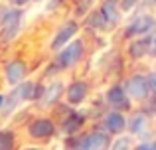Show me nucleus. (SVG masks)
Wrapping results in <instances>:
<instances>
[{"label":"nucleus","mask_w":156,"mask_h":150,"mask_svg":"<svg viewBox=\"0 0 156 150\" xmlns=\"http://www.w3.org/2000/svg\"><path fill=\"white\" fill-rule=\"evenodd\" d=\"M44 87L46 85L42 83H36V81H24V83L16 85L10 93L6 95L4 99V109H2V115L8 117L16 111L18 107H22V103H28V101H40L44 93Z\"/></svg>","instance_id":"1"},{"label":"nucleus","mask_w":156,"mask_h":150,"mask_svg":"<svg viewBox=\"0 0 156 150\" xmlns=\"http://www.w3.org/2000/svg\"><path fill=\"white\" fill-rule=\"evenodd\" d=\"M85 55V42L79 38L71 40L67 46H63L59 51H55V58H53V65L57 69H71L73 65L83 59Z\"/></svg>","instance_id":"2"},{"label":"nucleus","mask_w":156,"mask_h":150,"mask_svg":"<svg viewBox=\"0 0 156 150\" xmlns=\"http://www.w3.org/2000/svg\"><path fill=\"white\" fill-rule=\"evenodd\" d=\"M20 22H22V8H4L0 12V32H2L4 42H12L20 32Z\"/></svg>","instance_id":"3"},{"label":"nucleus","mask_w":156,"mask_h":150,"mask_svg":"<svg viewBox=\"0 0 156 150\" xmlns=\"http://www.w3.org/2000/svg\"><path fill=\"white\" fill-rule=\"evenodd\" d=\"M28 136L34 140H48L55 134V123L51 117H36L34 120H30L28 124Z\"/></svg>","instance_id":"4"},{"label":"nucleus","mask_w":156,"mask_h":150,"mask_svg":"<svg viewBox=\"0 0 156 150\" xmlns=\"http://www.w3.org/2000/svg\"><path fill=\"white\" fill-rule=\"evenodd\" d=\"M77 32H79V24L75 20H67L59 26V30L55 32V36L51 38V44H50V50L51 51H59L63 46H67L71 40H75Z\"/></svg>","instance_id":"5"},{"label":"nucleus","mask_w":156,"mask_h":150,"mask_svg":"<svg viewBox=\"0 0 156 150\" xmlns=\"http://www.w3.org/2000/svg\"><path fill=\"white\" fill-rule=\"evenodd\" d=\"M109 134L105 131H93L77 138L75 150H109Z\"/></svg>","instance_id":"6"},{"label":"nucleus","mask_w":156,"mask_h":150,"mask_svg":"<svg viewBox=\"0 0 156 150\" xmlns=\"http://www.w3.org/2000/svg\"><path fill=\"white\" fill-rule=\"evenodd\" d=\"M28 77V63L22 58H14L4 65V79L8 85L16 87V85L24 83Z\"/></svg>","instance_id":"7"},{"label":"nucleus","mask_w":156,"mask_h":150,"mask_svg":"<svg viewBox=\"0 0 156 150\" xmlns=\"http://www.w3.org/2000/svg\"><path fill=\"white\" fill-rule=\"evenodd\" d=\"M125 91L129 95V99L134 101H142L150 95V87H148V79L144 75H130L129 79L125 81Z\"/></svg>","instance_id":"8"},{"label":"nucleus","mask_w":156,"mask_h":150,"mask_svg":"<svg viewBox=\"0 0 156 150\" xmlns=\"http://www.w3.org/2000/svg\"><path fill=\"white\" fill-rule=\"evenodd\" d=\"M156 20L150 14H140L125 28V36L126 38H138V36H146L154 30Z\"/></svg>","instance_id":"9"},{"label":"nucleus","mask_w":156,"mask_h":150,"mask_svg":"<svg viewBox=\"0 0 156 150\" xmlns=\"http://www.w3.org/2000/svg\"><path fill=\"white\" fill-rule=\"evenodd\" d=\"M87 95H89V85H87V81H83V79H75L65 87V101H67L69 107L81 105L87 99Z\"/></svg>","instance_id":"10"},{"label":"nucleus","mask_w":156,"mask_h":150,"mask_svg":"<svg viewBox=\"0 0 156 150\" xmlns=\"http://www.w3.org/2000/svg\"><path fill=\"white\" fill-rule=\"evenodd\" d=\"M65 95V83L63 81H51L50 85L44 87V93L40 97V107L42 109H50L53 105H57V101Z\"/></svg>","instance_id":"11"},{"label":"nucleus","mask_w":156,"mask_h":150,"mask_svg":"<svg viewBox=\"0 0 156 150\" xmlns=\"http://www.w3.org/2000/svg\"><path fill=\"white\" fill-rule=\"evenodd\" d=\"M105 101L111 107V111H125V109L130 107V99H129V95H126L122 85H113V87H109V91H107V95H105Z\"/></svg>","instance_id":"12"},{"label":"nucleus","mask_w":156,"mask_h":150,"mask_svg":"<svg viewBox=\"0 0 156 150\" xmlns=\"http://www.w3.org/2000/svg\"><path fill=\"white\" fill-rule=\"evenodd\" d=\"M103 128L107 134H121L126 128V119L121 111H109L103 117Z\"/></svg>","instance_id":"13"},{"label":"nucleus","mask_w":156,"mask_h":150,"mask_svg":"<svg viewBox=\"0 0 156 150\" xmlns=\"http://www.w3.org/2000/svg\"><path fill=\"white\" fill-rule=\"evenodd\" d=\"M83 123H85V117L81 115V113L69 111L67 115L63 117V120H61V132H63L65 136H75L77 132L81 131Z\"/></svg>","instance_id":"14"},{"label":"nucleus","mask_w":156,"mask_h":150,"mask_svg":"<svg viewBox=\"0 0 156 150\" xmlns=\"http://www.w3.org/2000/svg\"><path fill=\"white\" fill-rule=\"evenodd\" d=\"M99 14L103 16V20L107 22V26H113L119 22L121 18V0H105L101 4Z\"/></svg>","instance_id":"15"},{"label":"nucleus","mask_w":156,"mask_h":150,"mask_svg":"<svg viewBox=\"0 0 156 150\" xmlns=\"http://www.w3.org/2000/svg\"><path fill=\"white\" fill-rule=\"evenodd\" d=\"M150 50V38H142V40H134L129 46V55L133 59H142Z\"/></svg>","instance_id":"16"},{"label":"nucleus","mask_w":156,"mask_h":150,"mask_svg":"<svg viewBox=\"0 0 156 150\" xmlns=\"http://www.w3.org/2000/svg\"><path fill=\"white\" fill-rule=\"evenodd\" d=\"M16 148V132L10 128L0 131V150H14Z\"/></svg>","instance_id":"17"},{"label":"nucleus","mask_w":156,"mask_h":150,"mask_svg":"<svg viewBox=\"0 0 156 150\" xmlns=\"http://www.w3.org/2000/svg\"><path fill=\"white\" fill-rule=\"evenodd\" d=\"M126 127H129V131L133 132V134H140L142 128L146 127V115H144V113H136V115H133L130 120L126 123Z\"/></svg>","instance_id":"18"},{"label":"nucleus","mask_w":156,"mask_h":150,"mask_svg":"<svg viewBox=\"0 0 156 150\" xmlns=\"http://www.w3.org/2000/svg\"><path fill=\"white\" fill-rule=\"evenodd\" d=\"M109 150H133V138L130 136H117L109 144Z\"/></svg>","instance_id":"19"},{"label":"nucleus","mask_w":156,"mask_h":150,"mask_svg":"<svg viewBox=\"0 0 156 150\" xmlns=\"http://www.w3.org/2000/svg\"><path fill=\"white\" fill-rule=\"evenodd\" d=\"M89 26H91V28H97V30H105V28H107V22L103 20V16H101L99 12H93V14L89 16Z\"/></svg>","instance_id":"20"},{"label":"nucleus","mask_w":156,"mask_h":150,"mask_svg":"<svg viewBox=\"0 0 156 150\" xmlns=\"http://www.w3.org/2000/svg\"><path fill=\"white\" fill-rule=\"evenodd\" d=\"M133 150H156V140H148V142H140Z\"/></svg>","instance_id":"21"},{"label":"nucleus","mask_w":156,"mask_h":150,"mask_svg":"<svg viewBox=\"0 0 156 150\" xmlns=\"http://www.w3.org/2000/svg\"><path fill=\"white\" fill-rule=\"evenodd\" d=\"M136 2H138V0H121V10H122V12L133 10V6H134Z\"/></svg>","instance_id":"22"},{"label":"nucleus","mask_w":156,"mask_h":150,"mask_svg":"<svg viewBox=\"0 0 156 150\" xmlns=\"http://www.w3.org/2000/svg\"><path fill=\"white\" fill-rule=\"evenodd\" d=\"M146 79H148V87H150V93H152V95H156V71H154V73H150L148 77H146Z\"/></svg>","instance_id":"23"},{"label":"nucleus","mask_w":156,"mask_h":150,"mask_svg":"<svg viewBox=\"0 0 156 150\" xmlns=\"http://www.w3.org/2000/svg\"><path fill=\"white\" fill-rule=\"evenodd\" d=\"M10 2V6H14V8H22V6H26L28 2H32V0H8Z\"/></svg>","instance_id":"24"},{"label":"nucleus","mask_w":156,"mask_h":150,"mask_svg":"<svg viewBox=\"0 0 156 150\" xmlns=\"http://www.w3.org/2000/svg\"><path fill=\"white\" fill-rule=\"evenodd\" d=\"M150 55H156V34L150 38V50H148Z\"/></svg>","instance_id":"25"},{"label":"nucleus","mask_w":156,"mask_h":150,"mask_svg":"<svg viewBox=\"0 0 156 150\" xmlns=\"http://www.w3.org/2000/svg\"><path fill=\"white\" fill-rule=\"evenodd\" d=\"M4 99H6V95L0 93V113H2V109H4Z\"/></svg>","instance_id":"26"},{"label":"nucleus","mask_w":156,"mask_h":150,"mask_svg":"<svg viewBox=\"0 0 156 150\" xmlns=\"http://www.w3.org/2000/svg\"><path fill=\"white\" fill-rule=\"evenodd\" d=\"M24 150H46V148H40V146H28V148H24Z\"/></svg>","instance_id":"27"},{"label":"nucleus","mask_w":156,"mask_h":150,"mask_svg":"<svg viewBox=\"0 0 156 150\" xmlns=\"http://www.w3.org/2000/svg\"><path fill=\"white\" fill-rule=\"evenodd\" d=\"M36 2H40V0H36Z\"/></svg>","instance_id":"28"}]
</instances>
